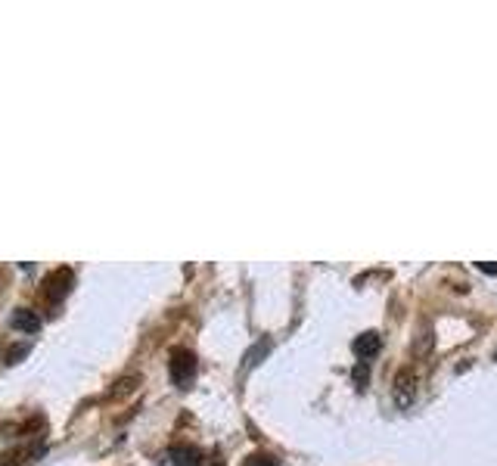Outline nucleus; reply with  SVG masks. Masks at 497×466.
Masks as SVG:
<instances>
[{
    "instance_id": "6",
    "label": "nucleus",
    "mask_w": 497,
    "mask_h": 466,
    "mask_svg": "<svg viewBox=\"0 0 497 466\" xmlns=\"http://www.w3.org/2000/svg\"><path fill=\"white\" fill-rule=\"evenodd\" d=\"M410 386H414V379H410V376H398V388H395V401H398L401 407H404V404H410V401H414V388H410Z\"/></svg>"
},
{
    "instance_id": "7",
    "label": "nucleus",
    "mask_w": 497,
    "mask_h": 466,
    "mask_svg": "<svg viewBox=\"0 0 497 466\" xmlns=\"http://www.w3.org/2000/svg\"><path fill=\"white\" fill-rule=\"evenodd\" d=\"M268 348H270V342H268V339H264L258 348H252V352H248V357H246V367H252V364H258V357H261L264 352H268Z\"/></svg>"
},
{
    "instance_id": "1",
    "label": "nucleus",
    "mask_w": 497,
    "mask_h": 466,
    "mask_svg": "<svg viewBox=\"0 0 497 466\" xmlns=\"http://www.w3.org/2000/svg\"><path fill=\"white\" fill-rule=\"evenodd\" d=\"M193 376H196V357L186 352V348H174L171 352V379L177 386H190Z\"/></svg>"
},
{
    "instance_id": "2",
    "label": "nucleus",
    "mask_w": 497,
    "mask_h": 466,
    "mask_svg": "<svg viewBox=\"0 0 497 466\" xmlns=\"http://www.w3.org/2000/svg\"><path fill=\"white\" fill-rule=\"evenodd\" d=\"M72 286H75V274L68 268H59L44 280V295L50 301H59V299H66V292L72 289Z\"/></svg>"
},
{
    "instance_id": "12",
    "label": "nucleus",
    "mask_w": 497,
    "mask_h": 466,
    "mask_svg": "<svg viewBox=\"0 0 497 466\" xmlns=\"http://www.w3.org/2000/svg\"><path fill=\"white\" fill-rule=\"evenodd\" d=\"M208 466H224V463H208Z\"/></svg>"
},
{
    "instance_id": "11",
    "label": "nucleus",
    "mask_w": 497,
    "mask_h": 466,
    "mask_svg": "<svg viewBox=\"0 0 497 466\" xmlns=\"http://www.w3.org/2000/svg\"><path fill=\"white\" fill-rule=\"evenodd\" d=\"M0 466H19L16 460H0Z\"/></svg>"
},
{
    "instance_id": "5",
    "label": "nucleus",
    "mask_w": 497,
    "mask_h": 466,
    "mask_svg": "<svg viewBox=\"0 0 497 466\" xmlns=\"http://www.w3.org/2000/svg\"><path fill=\"white\" fill-rule=\"evenodd\" d=\"M171 463L174 466H199V460H202V454L196 448H190V445H181V448H171Z\"/></svg>"
},
{
    "instance_id": "3",
    "label": "nucleus",
    "mask_w": 497,
    "mask_h": 466,
    "mask_svg": "<svg viewBox=\"0 0 497 466\" xmlns=\"http://www.w3.org/2000/svg\"><path fill=\"white\" fill-rule=\"evenodd\" d=\"M379 348H383V336H379V333H373V330L370 333H361V336L354 339V354L364 357V361L376 354Z\"/></svg>"
},
{
    "instance_id": "8",
    "label": "nucleus",
    "mask_w": 497,
    "mask_h": 466,
    "mask_svg": "<svg viewBox=\"0 0 497 466\" xmlns=\"http://www.w3.org/2000/svg\"><path fill=\"white\" fill-rule=\"evenodd\" d=\"M25 354H28V345L22 342V345H16V348H10V352H6V364H16L19 357H25Z\"/></svg>"
},
{
    "instance_id": "10",
    "label": "nucleus",
    "mask_w": 497,
    "mask_h": 466,
    "mask_svg": "<svg viewBox=\"0 0 497 466\" xmlns=\"http://www.w3.org/2000/svg\"><path fill=\"white\" fill-rule=\"evenodd\" d=\"M481 270H485V274H497V264H479Z\"/></svg>"
},
{
    "instance_id": "4",
    "label": "nucleus",
    "mask_w": 497,
    "mask_h": 466,
    "mask_svg": "<svg viewBox=\"0 0 497 466\" xmlns=\"http://www.w3.org/2000/svg\"><path fill=\"white\" fill-rule=\"evenodd\" d=\"M13 326L16 330H25V333H37L41 330V317H37L31 308H16L13 311Z\"/></svg>"
},
{
    "instance_id": "9",
    "label": "nucleus",
    "mask_w": 497,
    "mask_h": 466,
    "mask_svg": "<svg viewBox=\"0 0 497 466\" xmlns=\"http://www.w3.org/2000/svg\"><path fill=\"white\" fill-rule=\"evenodd\" d=\"M246 466H277V460H270V457H248Z\"/></svg>"
}]
</instances>
